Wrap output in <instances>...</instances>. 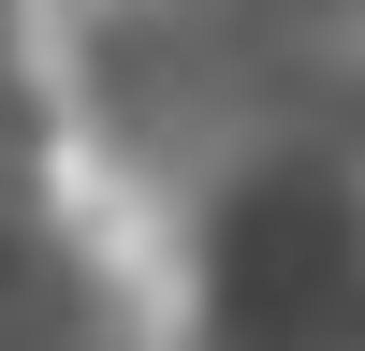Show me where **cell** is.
<instances>
[{
  "label": "cell",
  "instance_id": "cell-1",
  "mask_svg": "<svg viewBox=\"0 0 365 351\" xmlns=\"http://www.w3.org/2000/svg\"><path fill=\"white\" fill-rule=\"evenodd\" d=\"M0 190H15V176H0ZM29 234H44V220H29ZM44 263H58V249H44ZM73 307H88V292H73ZM88 337H103V322H88Z\"/></svg>",
  "mask_w": 365,
  "mask_h": 351
}]
</instances>
